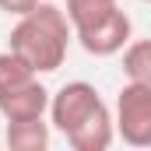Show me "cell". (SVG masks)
Masks as SVG:
<instances>
[{
    "instance_id": "6da1fadb",
    "label": "cell",
    "mask_w": 151,
    "mask_h": 151,
    "mask_svg": "<svg viewBox=\"0 0 151 151\" xmlns=\"http://www.w3.org/2000/svg\"><path fill=\"white\" fill-rule=\"evenodd\" d=\"M46 113L74 151H106L113 144V113L88 81H70L49 95Z\"/></svg>"
},
{
    "instance_id": "7a4b0ae2",
    "label": "cell",
    "mask_w": 151,
    "mask_h": 151,
    "mask_svg": "<svg viewBox=\"0 0 151 151\" xmlns=\"http://www.w3.org/2000/svg\"><path fill=\"white\" fill-rule=\"evenodd\" d=\"M70 39H74V32H70L63 7L39 0L11 28V53H18L35 74H53L63 67Z\"/></svg>"
},
{
    "instance_id": "3957f363",
    "label": "cell",
    "mask_w": 151,
    "mask_h": 151,
    "mask_svg": "<svg viewBox=\"0 0 151 151\" xmlns=\"http://www.w3.org/2000/svg\"><path fill=\"white\" fill-rule=\"evenodd\" d=\"M113 134H119L130 148H148L151 144V84L127 81L119 88Z\"/></svg>"
},
{
    "instance_id": "277c9868",
    "label": "cell",
    "mask_w": 151,
    "mask_h": 151,
    "mask_svg": "<svg viewBox=\"0 0 151 151\" xmlns=\"http://www.w3.org/2000/svg\"><path fill=\"white\" fill-rule=\"evenodd\" d=\"M74 39L81 42V49H84L88 56H116V53L134 39V21H130V14L119 11V4H116L113 11L99 14L95 21L77 25Z\"/></svg>"
},
{
    "instance_id": "5b68a950",
    "label": "cell",
    "mask_w": 151,
    "mask_h": 151,
    "mask_svg": "<svg viewBox=\"0 0 151 151\" xmlns=\"http://www.w3.org/2000/svg\"><path fill=\"white\" fill-rule=\"evenodd\" d=\"M46 109H49V91L39 84V77L18 84V88L0 91V116L7 123H14V119H39V116H46Z\"/></svg>"
},
{
    "instance_id": "8992f818",
    "label": "cell",
    "mask_w": 151,
    "mask_h": 151,
    "mask_svg": "<svg viewBox=\"0 0 151 151\" xmlns=\"http://www.w3.org/2000/svg\"><path fill=\"white\" fill-rule=\"evenodd\" d=\"M7 148L11 151H46L49 148V123H42V116L7 123Z\"/></svg>"
},
{
    "instance_id": "52a82bcc",
    "label": "cell",
    "mask_w": 151,
    "mask_h": 151,
    "mask_svg": "<svg viewBox=\"0 0 151 151\" xmlns=\"http://www.w3.org/2000/svg\"><path fill=\"white\" fill-rule=\"evenodd\" d=\"M119 53H123V74H127V81L151 84V42L148 39H130Z\"/></svg>"
},
{
    "instance_id": "ba28073f",
    "label": "cell",
    "mask_w": 151,
    "mask_h": 151,
    "mask_svg": "<svg viewBox=\"0 0 151 151\" xmlns=\"http://www.w3.org/2000/svg\"><path fill=\"white\" fill-rule=\"evenodd\" d=\"M39 77L18 53H0V91H7V88H18V84H25V81H32Z\"/></svg>"
},
{
    "instance_id": "9c48e42d",
    "label": "cell",
    "mask_w": 151,
    "mask_h": 151,
    "mask_svg": "<svg viewBox=\"0 0 151 151\" xmlns=\"http://www.w3.org/2000/svg\"><path fill=\"white\" fill-rule=\"evenodd\" d=\"M116 0H67V21H70V32H74L77 25H88V21H95L99 14H106V11H113Z\"/></svg>"
},
{
    "instance_id": "30bf717a",
    "label": "cell",
    "mask_w": 151,
    "mask_h": 151,
    "mask_svg": "<svg viewBox=\"0 0 151 151\" xmlns=\"http://www.w3.org/2000/svg\"><path fill=\"white\" fill-rule=\"evenodd\" d=\"M35 4H39V0H0V11H4V14H14V18H21V14H28Z\"/></svg>"
}]
</instances>
